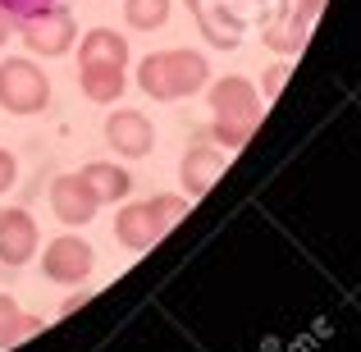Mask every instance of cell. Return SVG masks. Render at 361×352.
Here are the masks:
<instances>
[{
	"label": "cell",
	"instance_id": "6da1fadb",
	"mask_svg": "<svg viewBox=\"0 0 361 352\" xmlns=\"http://www.w3.org/2000/svg\"><path fill=\"white\" fill-rule=\"evenodd\" d=\"M78 87L87 101L110 106L128 87V42L115 28H92L78 42Z\"/></svg>",
	"mask_w": 361,
	"mask_h": 352
},
{
	"label": "cell",
	"instance_id": "7a4b0ae2",
	"mask_svg": "<svg viewBox=\"0 0 361 352\" xmlns=\"http://www.w3.org/2000/svg\"><path fill=\"white\" fill-rule=\"evenodd\" d=\"M211 83V60L202 51H188V46H174V51H156L137 64V87L147 92L151 101H183L197 97V92Z\"/></svg>",
	"mask_w": 361,
	"mask_h": 352
},
{
	"label": "cell",
	"instance_id": "3957f363",
	"mask_svg": "<svg viewBox=\"0 0 361 352\" xmlns=\"http://www.w3.org/2000/svg\"><path fill=\"white\" fill-rule=\"evenodd\" d=\"M211 138L220 142L224 151H238L247 147V138H252L256 128V115H261V97H256V87L238 73H229V78L211 83Z\"/></svg>",
	"mask_w": 361,
	"mask_h": 352
},
{
	"label": "cell",
	"instance_id": "277c9868",
	"mask_svg": "<svg viewBox=\"0 0 361 352\" xmlns=\"http://www.w3.org/2000/svg\"><path fill=\"white\" fill-rule=\"evenodd\" d=\"M188 215V197H151V202H128L115 215V238L128 252H147L151 243H160L165 229Z\"/></svg>",
	"mask_w": 361,
	"mask_h": 352
},
{
	"label": "cell",
	"instance_id": "5b68a950",
	"mask_svg": "<svg viewBox=\"0 0 361 352\" xmlns=\"http://www.w3.org/2000/svg\"><path fill=\"white\" fill-rule=\"evenodd\" d=\"M0 106L9 115H42L51 106V78L42 73V64H32L27 55L0 60Z\"/></svg>",
	"mask_w": 361,
	"mask_h": 352
},
{
	"label": "cell",
	"instance_id": "8992f818",
	"mask_svg": "<svg viewBox=\"0 0 361 352\" xmlns=\"http://www.w3.org/2000/svg\"><path fill=\"white\" fill-rule=\"evenodd\" d=\"M18 37H23L27 51L55 60V55H69V46L78 42V23H73V14L64 5H46V9H37V14L18 18Z\"/></svg>",
	"mask_w": 361,
	"mask_h": 352
},
{
	"label": "cell",
	"instance_id": "52a82bcc",
	"mask_svg": "<svg viewBox=\"0 0 361 352\" xmlns=\"http://www.w3.org/2000/svg\"><path fill=\"white\" fill-rule=\"evenodd\" d=\"M92 265H97V252H92V243H87V238H78V233L51 238L46 252H42V274H46V279H55V284L87 279Z\"/></svg>",
	"mask_w": 361,
	"mask_h": 352
},
{
	"label": "cell",
	"instance_id": "ba28073f",
	"mask_svg": "<svg viewBox=\"0 0 361 352\" xmlns=\"http://www.w3.org/2000/svg\"><path fill=\"white\" fill-rule=\"evenodd\" d=\"M51 211H55L60 224L78 229V224L97 220L101 202H97V193L82 183V174H60V178H51Z\"/></svg>",
	"mask_w": 361,
	"mask_h": 352
},
{
	"label": "cell",
	"instance_id": "9c48e42d",
	"mask_svg": "<svg viewBox=\"0 0 361 352\" xmlns=\"http://www.w3.org/2000/svg\"><path fill=\"white\" fill-rule=\"evenodd\" d=\"M106 142H110V151L115 156H133V160H142V156H151V147H156V128H151V119L142 115V110H110V119H106Z\"/></svg>",
	"mask_w": 361,
	"mask_h": 352
},
{
	"label": "cell",
	"instance_id": "30bf717a",
	"mask_svg": "<svg viewBox=\"0 0 361 352\" xmlns=\"http://www.w3.org/2000/svg\"><path fill=\"white\" fill-rule=\"evenodd\" d=\"M188 9H192L197 28H202V37L211 46L233 51V46L243 42V14H233L229 0H188Z\"/></svg>",
	"mask_w": 361,
	"mask_h": 352
},
{
	"label": "cell",
	"instance_id": "8fae6325",
	"mask_svg": "<svg viewBox=\"0 0 361 352\" xmlns=\"http://www.w3.org/2000/svg\"><path fill=\"white\" fill-rule=\"evenodd\" d=\"M37 256V220L23 206L0 211V265H27Z\"/></svg>",
	"mask_w": 361,
	"mask_h": 352
},
{
	"label": "cell",
	"instance_id": "7c38bea8",
	"mask_svg": "<svg viewBox=\"0 0 361 352\" xmlns=\"http://www.w3.org/2000/svg\"><path fill=\"white\" fill-rule=\"evenodd\" d=\"M224 151H215V147H206V142H197V147H188L183 151V160H178V183H183V193L188 197H202V193H211V183L224 174Z\"/></svg>",
	"mask_w": 361,
	"mask_h": 352
},
{
	"label": "cell",
	"instance_id": "4fadbf2b",
	"mask_svg": "<svg viewBox=\"0 0 361 352\" xmlns=\"http://www.w3.org/2000/svg\"><path fill=\"white\" fill-rule=\"evenodd\" d=\"M307 28H311V18H302L298 5H293V0H279L274 14L265 18L261 37H265V46H274V51H302V46H307Z\"/></svg>",
	"mask_w": 361,
	"mask_h": 352
},
{
	"label": "cell",
	"instance_id": "5bb4252c",
	"mask_svg": "<svg viewBox=\"0 0 361 352\" xmlns=\"http://www.w3.org/2000/svg\"><path fill=\"white\" fill-rule=\"evenodd\" d=\"M82 183L97 193V202H123V197L133 193V174L123 165H110V160H92L87 169H82Z\"/></svg>",
	"mask_w": 361,
	"mask_h": 352
},
{
	"label": "cell",
	"instance_id": "9a60e30c",
	"mask_svg": "<svg viewBox=\"0 0 361 352\" xmlns=\"http://www.w3.org/2000/svg\"><path fill=\"white\" fill-rule=\"evenodd\" d=\"M37 329H42V316H27V311L18 307V298L0 293V348L23 344V339H32Z\"/></svg>",
	"mask_w": 361,
	"mask_h": 352
},
{
	"label": "cell",
	"instance_id": "2e32d148",
	"mask_svg": "<svg viewBox=\"0 0 361 352\" xmlns=\"http://www.w3.org/2000/svg\"><path fill=\"white\" fill-rule=\"evenodd\" d=\"M123 18L137 32H156L169 23V0H123Z\"/></svg>",
	"mask_w": 361,
	"mask_h": 352
},
{
	"label": "cell",
	"instance_id": "e0dca14e",
	"mask_svg": "<svg viewBox=\"0 0 361 352\" xmlns=\"http://www.w3.org/2000/svg\"><path fill=\"white\" fill-rule=\"evenodd\" d=\"M46 5H55V0H0V9H5V14H37V9H46Z\"/></svg>",
	"mask_w": 361,
	"mask_h": 352
},
{
	"label": "cell",
	"instance_id": "ac0fdd59",
	"mask_svg": "<svg viewBox=\"0 0 361 352\" xmlns=\"http://www.w3.org/2000/svg\"><path fill=\"white\" fill-rule=\"evenodd\" d=\"M14 178H18V160L0 147V193H9V188H14Z\"/></svg>",
	"mask_w": 361,
	"mask_h": 352
},
{
	"label": "cell",
	"instance_id": "d6986e66",
	"mask_svg": "<svg viewBox=\"0 0 361 352\" xmlns=\"http://www.w3.org/2000/svg\"><path fill=\"white\" fill-rule=\"evenodd\" d=\"M288 64H274V69L270 73H265V97H279V92H283V83H288Z\"/></svg>",
	"mask_w": 361,
	"mask_h": 352
},
{
	"label": "cell",
	"instance_id": "ffe728a7",
	"mask_svg": "<svg viewBox=\"0 0 361 352\" xmlns=\"http://www.w3.org/2000/svg\"><path fill=\"white\" fill-rule=\"evenodd\" d=\"M293 5H298V14H302V18H316L325 0H293Z\"/></svg>",
	"mask_w": 361,
	"mask_h": 352
},
{
	"label": "cell",
	"instance_id": "44dd1931",
	"mask_svg": "<svg viewBox=\"0 0 361 352\" xmlns=\"http://www.w3.org/2000/svg\"><path fill=\"white\" fill-rule=\"evenodd\" d=\"M9 32H14V18H9L5 9H0V46H5V37H9Z\"/></svg>",
	"mask_w": 361,
	"mask_h": 352
},
{
	"label": "cell",
	"instance_id": "7402d4cb",
	"mask_svg": "<svg viewBox=\"0 0 361 352\" xmlns=\"http://www.w3.org/2000/svg\"><path fill=\"white\" fill-rule=\"evenodd\" d=\"M82 302H87V293H73V298H64L60 311H73V307H82Z\"/></svg>",
	"mask_w": 361,
	"mask_h": 352
}]
</instances>
